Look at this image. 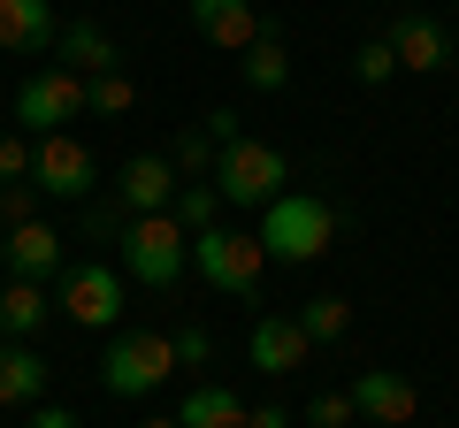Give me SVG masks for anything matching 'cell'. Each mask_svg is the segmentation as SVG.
<instances>
[{"label": "cell", "mask_w": 459, "mask_h": 428, "mask_svg": "<svg viewBox=\"0 0 459 428\" xmlns=\"http://www.w3.org/2000/svg\"><path fill=\"white\" fill-rule=\"evenodd\" d=\"M0 184H31V138L0 131Z\"/></svg>", "instance_id": "obj_27"}, {"label": "cell", "mask_w": 459, "mask_h": 428, "mask_svg": "<svg viewBox=\"0 0 459 428\" xmlns=\"http://www.w3.org/2000/svg\"><path fill=\"white\" fill-rule=\"evenodd\" d=\"M246 428H291V413H283V406H253Z\"/></svg>", "instance_id": "obj_32"}, {"label": "cell", "mask_w": 459, "mask_h": 428, "mask_svg": "<svg viewBox=\"0 0 459 428\" xmlns=\"http://www.w3.org/2000/svg\"><path fill=\"white\" fill-rule=\"evenodd\" d=\"M177 337L169 330H123L108 337V360H100V390L108 398H153L169 390V375H177Z\"/></svg>", "instance_id": "obj_2"}, {"label": "cell", "mask_w": 459, "mask_h": 428, "mask_svg": "<svg viewBox=\"0 0 459 428\" xmlns=\"http://www.w3.org/2000/svg\"><path fill=\"white\" fill-rule=\"evenodd\" d=\"M360 421V406H352V390H322L307 406V428H352Z\"/></svg>", "instance_id": "obj_26"}, {"label": "cell", "mask_w": 459, "mask_h": 428, "mask_svg": "<svg viewBox=\"0 0 459 428\" xmlns=\"http://www.w3.org/2000/svg\"><path fill=\"white\" fill-rule=\"evenodd\" d=\"M192 31L207 39V47H222V54H246L268 23H261L253 0H192Z\"/></svg>", "instance_id": "obj_11"}, {"label": "cell", "mask_w": 459, "mask_h": 428, "mask_svg": "<svg viewBox=\"0 0 459 428\" xmlns=\"http://www.w3.org/2000/svg\"><path fill=\"white\" fill-rule=\"evenodd\" d=\"M246 360H253V375H291V367L314 360V337L299 330V313H261L246 337Z\"/></svg>", "instance_id": "obj_9"}, {"label": "cell", "mask_w": 459, "mask_h": 428, "mask_svg": "<svg viewBox=\"0 0 459 428\" xmlns=\"http://www.w3.org/2000/svg\"><path fill=\"white\" fill-rule=\"evenodd\" d=\"M261 253L268 261H283V268H314L329 245H337V207L329 199H314V192H283V199H268L261 207Z\"/></svg>", "instance_id": "obj_1"}, {"label": "cell", "mask_w": 459, "mask_h": 428, "mask_svg": "<svg viewBox=\"0 0 459 428\" xmlns=\"http://www.w3.org/2000/svg\"><path fill=\"white\" fill-rule=\"evenodd\" d=\"M169 161H177L184 184H207V176H214V138H207V131H184L177 146H169Z\"/></svg>", "instance_id": "obj_24"}, {"label": "cell", "mask_w": 459, "mask_h": 428, "mask_svg": "<svg viewBox=\"0 0 459 428\" xmlns=\"http://www.w3.org/2000/svg\"><path fill=\"white\" fill-rule=\"evenodd\" d=\"M246 421H253V406L238 390H222V382H199L177 406V428H246Z\"/></svg>", "instance_id": "obj_18"}, {"label": "cell", "mask_w": 459, "mask_h": 428, "mask_svg": "<svg viewBox=\"0 0 459 428\" xmlns=\"http://www.w3.org/2000/svg\"><path fill=\"white\" fill-rule=\"evenodd\" d=\"M0 222H8V230L39 222V192H31V184H8V192H0Z\"/></svg>", "instance_id": "obj_28"}, {"label": "cell", "mask_w": 459, "mask_h": 428, "mask_svg": "<svg viewBox=\"0 0 459 428\" xmlns=\"http://www.w3.org/2000/svg\"><path fill=\"white\" fill-rule=\"evenodd\" d=\"M54 62L77 69V77H108V69H123V47H115L100 23H62V39H54Z\"/></svg>", "instance_id": "obj_16"}, {"label": "cell", "mask_w": 459, "mask_h": 428, "mask_svg": "<svg viewBox=\"0 0 459 428\" xmlns=\"http://www.w3.org/2000/svg\"><path fill=\"white\" fill-rule=\"evenodd\" d=\"M138 428H177V421H169V413H146V421H138Z\"/></svg>", "instance_id": "obj_33"}, {"label": "cell", "mask_w": 459, "mask_h": 428, "mask_svg": "<svg viewBox=\"0 0 459 428\" xmlns=\"http://www.w3.org/2000/svg\"><path fill=\"white\" fill-rule=\"evenodd\" d=\"M115 253H123V276L146 283V291H169L192 268V237L177 230V214H131V230L115 237Z\"/></svg>", "instance_id": "obj_3"}, {"label": "cell", "mask_w": 459, "mask_h": 428, "mask_svg": "<svg viewBox=\"0 0 459 428\" xmlns=\"http://www.w3.org/2000/svg\"><path fill=\"white\" fill-rule=\"evenodd\" d=\"M199 131L214 138V153H222V146H238V138H246V131H238V116H230V107H214V116L199 123Z\"/></svg>", "instance_id": "obj_30"}, {"label": "cell", "mask_w": 459, "mask_h": 428, "mask_svg": "<svg viewBox=\"0 0 459 428\" xmlns=\"http://www.w3.org/2000/svg\"><path fill=\"white\" fill-rule=\"evenodd\" d=\"M192 268L214 283L222 298H238V306H253L261 298V276H268V253H261V237H246V230H199L192 237Z\"/></svg>", "instance_id": "obj_5"}, {"label": "cell", "mask_w": 459, "mask_h": 428, "mask_svg": "<svg viewBox=\"0 0 459 428\" xmlns=\"http://www.w3.org/2000/svg\"><path fill=\"white\" fill-rule=\"evenodd\" d=\"M54 39H62L54 0H0V47L8 54H47Z\"/></svg>", "instance_id": "obj_15"}, {"label": "cell", "mask_w": 459, "mask_h": 428, "mask_svg": "<svg viewBox=\"0 0 459 428\" xmlns=\"http://www.w3.org/2000/svg\"><path fill=\"white\" fill-rule=\"evenodd\" d=\"M352 406H360V421H376V428H413V382L398 375V367H368L360 382H352Z\"/></svg>", "instance_id": "obj_12"}, {"label": "cell", "mask_w": 459, "mask_h": 428, "mask_svg": "<svg viewBox=\"0 0 459 428\" xmlns=\"http://www.w3.org/2000/svg\"><path fill=\"white\" fill-rule=\"evenodd\" d=\"M31 428H77V413H69V406H39Z\"/></svg>", "instance_id": "obj_31"}, {"label": "cell", "mask_w": 459, "mask_h": 428, "mask_svg": "<svg viewBox=\"0 0 459 428\" xmlns=\"http://www.w3.org/2000/svg\"><path fill=\"white\" fill-rule=\"evenodd\" d=\"M352 77H360V84H391V77H398V54H391V39H368V47L352 54Z\"/></svg>", "instance_id": "obj_25"}, {"label": "cell", "mask_w": 459, "mask_h": 428, "mask_svg": "<svg viewBox=\"0 0 459 428\" xmlns=\"http://www.w3.org/2000/svg\"><path fill=\"white\" fill-rule=\"evenodd\" d=\"M177 230L184 237H199V230H214V222H222V192H214V184H177Z\"/></svg>", "instance_id": "obj_22"}, {"label": "cell", "mask_w": 459, "mask_h": 428, "mask_svg": "<svg viewBox=\"0 0 459 428\" xmlns=\"http://www.w3.org/2000/svg\"><path fill=\"white\" fill-rule=\"evenodd\" d=\"M54 306H62L77 330H115V321L131 313L123 268H108V261H77V268H62V298H54Z\"/></svg>", "instance_id": "obj_7"}, {"label": "cell", "mask_w": 459, "mask_h": 428, "mask_svg": "<svg viewBox=\"0 0 459 428\" xmlns=\"http://www.w3.org/2000/svg\"><path fill=\"white\" fill-rule=\"evenodd\" d=\"M383 39H391L398 69H413V77H437V69L452 62V39H444V23H437V16H421V8H413V16H398Z\"/></svg>", "instance_id": "obj_13"}, {"label": "cell", "mask_w": 459, "mask_h": 428, "mask_svg": "<svg viewBox=\"0 0 459 428\" xmlns=\"http://www.w3.org/2000/svg\"><path fill=\"white\" fill-rule=\"evenodd\" d=\"M238 69H246L253 92H283V84H291V47H283L276 31H261L246 54H238Z\"/></svg>", "instance_id": "obj_20"}, {"label": "cell", "mask_w": 459, "mask_h": 428, "mask_svg": "<svg viewBox=\"0 0 459 428\" xmlns=\"http://www.w3.org/2000/svg\"><path fill=\"white\" fill-rule=\"evenodd\" d=\"M8 276L16 283H54L69 268V253H62V230H47V222H23V230H8Z\"/></svg>", "instance_id": "obj_14"}, {"label": "cell", "mask_w": 459, "mask_h": 428, "mask_svg": "<svg viewBox=\"0 0 459 428\" xmlns=\"http://www.w3.org/2000/svg\"><path fill=\"white\" fill-rule=\"evenodd\" d=\"M0 131H8V107H0Z\"/></svg>", "instance_id": "obj_34"}, {"label": "cell", "mask_w": 459, "mask_h": 428, "mask_svg": "<svg viewBox=\"0 0 459 428\" xmlns=\"http://www.w3.org/2000/svg\"><path fill=\"white\" fill-rule=\"evenodd\" d=\"M92 184H100V153L84 146L77 131L31 138V192H47V199H92Z\"/></svg>", "instance_id": "obj_8"}, {"label": "cell", "mask_w": 459, "mask_h": 428, "mask_svg": "<svg viewBox=\"0 0 459 428\" xmlns=\"http://www.w3.org/2000/svg\"><path fill=\"white\" fill-rule=\"evenodd\" d=\"M177 161L169 153H131L123 161V176H115V199H123V214H169L177 207Z\"/></svg>", "instance_id": "obj_10"}, {"label": "cell", "mask_w": 459, "mask_h": 428, "mask_svg": "<svg viewBox=\"0 0 459 428\" xmlns=\"http://www.w3.org/2000/svg\"><path fill=\"white\" fill-rule=\"evenodd\" d=\"M47 398V360L16 337H0V406H39Z\"/></svg>", "instance_id": "obj_17"}, {"label": "cell", "mask_w": 459, "mask_h": 428, "mask_svg": "<svg viewBox=\"0 0 459 428\" xmlns=\"http://www.w3.org/2000/svg\"><path fill=\"white\" fill-rule=\"evenodd\" d=\"M131 107H138V84L131 77H123V69H108V77H84V116H131Z\"/></svg>", "instance_id": "obj_23"}, {"label": "cell", "mask_w": 459, "mask_h": 428, "mask_svg": "<svg viewBox=\"0 0 459 428\" xmlns=\"http://www.w3.org/2000/svg\"><path fill=\"white\" fill-rule=\"evenodd\" d=\"M31 330H47V283H16L8 276V291H0V337H31Z\"/></svg>", "instance_id": "obj_19"}, {"label": "cell", "mask_w": 459, "mask_h": 428, "mask_svg": "<svg viewBox=\"0 0 459 428\" xmlns=\"http://www.w3.org/2000/svg\"><path fill=\"white\" fill-rule=\"evenodd\" d=\"M8 116H16V131L23 138H54V131H69V123L84 116V77L77 69H39V77H23V92L8 99Z\"/></svg>", "instance_id": "obj_6"}, {"label": "cell", "mask_w": 459, "mask_h": 428, "mask_svg": "<svg viewBox=\"0 0 459 428\" xmlns=\"http://www.w3.org/2000/svg\"><path fill=\"white\" fill-rule=\"evenodd\" d=\"M177 360H184V367H207V360H214V337H207V330H177Z\"/></svg>", "instance_id": "obj_29"}, {"label": "cell", "mask_w": 459, "mask_h": 428, "mask_svg": "<svg viewBox=\"0 0 459 428\" xmlns=\"http://www.w3.org/2000/svg\"><path fill=\"white\" fill-rule=\"evenodd\" d=\"M214 192H222V207H268V199L291 192V161H283V146H268V138H238V146L214 153Z\"/></svg>", "instance_id": "obj_4"}, {"label": "cell", "mask_w": 459, "mask_h": 428, "mask_svg": "<svg viewBox=\"0 0 459 428\" xmlns=\"http://www.w3.org/2000/svg\"><path fill=\"white\" fill-rule=\"evenodd\" d=\"M299 330H307L314 345H337V337L352 330V298H337V291H322V298H307V306H299Z\"/></svg>", "instance_id": "obj_21"}]
</instances>
